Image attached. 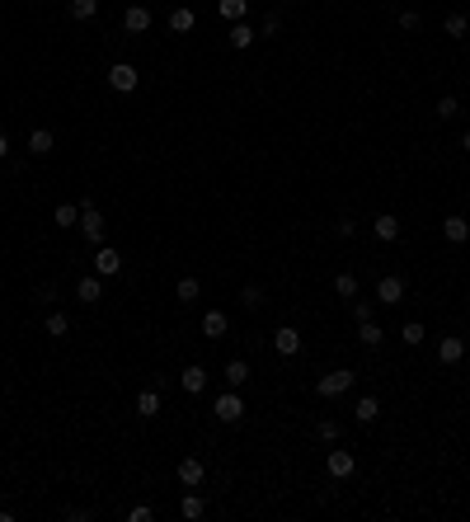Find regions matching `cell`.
<instances>
[{"instance_id":"obj_1","label":"cell","mask_w":470,"mask_h":522,"mask_svg":"<svg viewBox=\"0 0 470 522\" xmlns=\"http://www.w3.org/2000/svg\"><path fill=\"white\" fill-rule=\"evenodd\" d=\"M358 377L348 372V367H334V372H325L320 381H315V395H325V400H334V395H343L348 386H353Z\"/></svg>"},{"instance_id":"obj_2","label":"cell","mask_w":470,"mask_h":522,"mask_svg":"<svg viewBox=\"0 0 470 522\" xmlns=\"http://www.w3.org/2000/svg\"><path fill=\"white\" fill-rule=\"evenodd\" d=\"M212 414L221 419V423H240V419H245V400H240V391H226V395H216V405H212Z\"/></svg>"},{"instance_id":"obj_3","label":"cell","mask_w":470,"mask_h":522,"mask_svg":"<svg viewBox=\"0 0 470 522\" xmlns=\"http://www.w3.org/2000/svg\"><path fill=\"white\" fill-rule=\"evenodd\" d=\"M136 66H132V61H113V66H108V85H113V90H118V94H132V90H136Z\"/></svg>"},{"instance_id":"obj_4","label":"cell","mask_w":470,"mask_h":522,"mask_svg":"<svg viewBox=\"0 0 470 522\" xmlns=\"http://www.w3.org/2000/svg\"><path fill=\"white\" fill-rule=\"evenodd\" d=\"M80 231H85V240H90V245H104V217H99V208H94V203H85V208H80Z\"/></svg>"},{"instance_id":"obj_5","label":"cell","mask_w":470,"mask_h":522,"mask_svg":"<svg viewBox=\"0 0 470 522\" xmlns=\"http://www.w3.org/2000/svg\"><path fill=\"white\" fill-rule=\"evenodd\" d=\"M94 273H99V278H118V273H123V254H118L113 245H99V254H94Z\"/></svg>"},{"instance_id":"obj_6","label":"cell","mask_w":470,"mask_h":522,"mask_svg":"<svg viewBox=\"0 0 470 522\" xmlns=\"http://www.w3.org/2000/svg\"><path fill=\"white\" fill-rule=\"evenodd\" d=\"M376 301H381V306H400V301H405V278L386 273V278L376 283Z\"/></svg>"},{"instance_id":"obj_7","label":"cell","mask_w":470,"mask_h":522,"mask_svg":"<svg viewBox=\"0 0 470 522\" xmlns=\"http://www.w3.org/2000/svg\"><path fill=\"white\" fill-rule=\"evenodd\" d=\"M203 480H207V466H203L198 456H183V461H179V485H183V490H198Z\"/></svg>"},{"instance_id":"obj_8","label":"cell","mask_w":470,"mask_h":522,"mask_svg":"<svg viewBox=\"0 0 470 522\" xmlns=\"http://www.w3.org/2000/svg\"><path fill=\"white\" fill-rule=\"evenodd\" d=\"M179 386H183L188 395H203V391H207V367H203V363L183 367V372H179Z\"/></svg>"},{"instance_id":"obj_9","label":"cell","mask_w":470,"mask_h":522,"mask_svg":"<svg viewBox=\"0 0 470 522\" xmlns=\"http://www.w3.org/2000/svg\"><path fill=\"white\" fill-rule=\"evenodd\" d=\"M325 466H329V475H334V480H348V475L358 470V456H353V452H329V456H325Z\"/></svg>"},{"instance_id":"obj_10","label":"cell","mask_w":470,"mask_h":522,"mask_svg":"<svg viewBox=\"0 0 470 522\" xmlns=\"http://www.w3.org/2000/svg\"><path fill=\"white\" fill-rule=\"evenodd\" d=\"M76 297L85 301V306H94V301H104V283H99V273H85L76 283Z\"/></svg>"},{"instance_id":"obj_11","label":"cell","mask_w":470,"mask_h":522,"mask_svg":"<svg viewBox=\"0 0 470 522\" xmlns=\"http://www.w3.org/2000/svg\"><path fill=\"white\" fill-rule=\"evenodd\" d=\"M123 28H127V33H146V28H151V10H146V5H127V10H123Z\"/></svg>"},{"instance_id":"obj_12","label":"cell","mask_w":470,"mask_h":522,"mask_svg":"<svg viewBox=\"0 0 470 522\" xmlns=\"http://www.w3.org/2000/svg\"><path fill=\"white\" fill-rule=\"evenodd\" d=\"M273 348H278L283 358H292V353L301 348V334H296L292 325H278V330H273Z\"/></svg>"},{"instance_id":"obj_13","label":"cell","mask_w":470,"mask_h":522,"mask_svg":"<svg viewBox=\"0 0 470 522\" xmlns=\"http://www.w3.org/2000/svg\"><path fill=\"white\" fill-rule=\"evenodd\" d=\"M442 235L451 240V245H466V240H470V221L451 212V217H442Z\"/></svg>"},{"instance_id":"obj_14","label":"cell","mask_w":470,"mask_h":522,"mask_svg":"<svg viewBox=\"0 0 470 522\" xmlns=\"http://www.w3.org/2000/svg\"><path fill=\"white\" fill-rule=\"evenodd\" d=\"M52 146H57V137L48 128H33V132H28V156H52Z\"/></svg>"},{"instance_id":"obj_15","label":"cell","mask_w":470,"mask_h":522,"mask_svg":"<svg viewBox=\"0 0 470 522\" xmlns=\"http://www.w3.org/2000/svg\"><path fill=\"white\" fill-rule=\"evenodd\" d=\"M371 235H376V240H386V245H391L395 235H400V217H391V212H381V217H376V221H371Z\"/></svg>"},{"instance_id":"obj_16","label":"cell","mask_w":470,"mask_h":522,"mask_svg":"<svg viewBox=\"0 0 470 522\" xmlns=\"http://www.w3.org/2000/svg\"><path fill=\"white\" fill-rule=\"evenodd\" d=\"M461 358H466V339H442V343H438V363L456 367Z\"/></svg>"},{"instance_id":"obj_17","label":"cell","mask_w":470,"mask_h":522,"mask_svg":"<svg viewBox=\"0 0 470 522\" xmlns=\"http://www.w3.org/2000/svg\"><path fill=\"white\" fill-rule=\"evenodd\" d=\"M221 377H226V386H231V391H240V386L249 381V363H245V358H231V363H226V372H221Z\"/></svg>"},{"instance_id":"obj_18","label":"cell","mask_w":470,"mask_h":522,"mask_svg":"<svg viewBox=\"0 0 470 522\" xmlns=\"http://www.w3.org/2000/svg\"><path fill=\"white\" fill-rule=\"evenodd\" d=\"M353 419H358V423H376V419H381V400H376V395H362V400L353 405Z\"/></svg>"},{"instance_id":"obj_19","label":"cell","mask_w":470,"mask_h":522,"mask_svg":"<svg viewBox=\"0 0 470 522\" xmlns=\"http://www.w3.org/2000/svg\"><path fill=\"white\" fill-rule=\"evenodd\" d=\"M216 14L231 19V24H240V19L249 14V0H216Z\"/></svg>"},{"instance_id":"obj_20","label":"cell","mask_w":470,"mask_h":522,"mask_svg":"<svg viewBox=\"0 0 470 522\" xmlns=\"http://www.w3.org/2000/svg\"><path fill=\"white\" fill-rule=\"evenodd\" d=\"M254 38H259V33H254V28L245 24V19H240V24H231V48H235V52H245V48H254Z\"/></svg>"},{"instance_id":"obj_21","label":"cell","mask_w":470,"mask_h":522,"mask_svg":"<svg viewBox=\"0 0 470 522\" xmlns=\"http://www.w3.org/2000/svg\"><path fill=\"white\" fill-rule=\"evenodd\" d=\"M43 325H48V334H52V339H66V334H71V320H66L61 311H48V320H43Z\"/></svg>"},{"instance_id":"obj_22","label":"cell","mask_w":470,"mask_h":522,"mask_svg":"<svg viewBox=\"0 0 470 522\" xmlns=\"http://www.w3.org/2000/svg\"><path fill=\"white\" fill-rule=\"evenodd\" d=\"M203 334H207V339H221V334H226V315L207 311V315H203Z\"/></svg>"},{"instance_id":"obj_23","label":"cell","mask_w":470,"mask_h":522,"mask_svg":"<svg viewBox=\"0 0 470 522\" xmlns=\"http://www.w3.org/2000/svg\"><path fill=\"white\" fill-rule=\"evenodd\" d=\"M136 414H141V419H156L160 414V395L156 391H141V395H136Z\"/></svg>"},{"instance_id":"obj_24","label":"cell","mask_w":470,"mask_h":522,"mask_svg":"<svg viewBox=\"0 0 470 522\" xmlns=\"http://www.w3.org/2000/svg\"><path fill=\"white\" fill-rule=\"evenodd\" d=\"M358 339H362L367 348H376V343L386 339V334H381V325H376V320H362V325H358Z\"/></svg>"},{"instance_id":"obj_25","label":"cell","mask_w":470,"mask_h":522,"mask_svg":"<svg viewBox=\"0 0 470 522\" xmlns=\"http://www.w3.org/2000/svg\"><path fill=\"white\" fill-rule=\"evenodd\" d=\"M193 24H198L193 10H174V14H170V28H174V33H193Z\"/></svg>"},{"instance_id":"obj_26","label":"cell","mask_w":470,"mask_h":522,"mask_svg":"<svg viewBox=\"0 0 470 522\" xmlns=\"http://www.w3.org/2000/svg\"><path fill=\"white\" fill-rule=\"evenodd\" d=\"M447 38H466V33H470V19H466V14H447Z\"/></svg>"},{"instance_id":"obj_27","label":"cell","mask_w":470,"mask_h":522,"mask_svg":"<svg viewBox=\"0 0 470 522\" xmlns=\"http://www.w3.org/2000/svg\"><path fill=\"white\" fill-rule=\"evenodd\" d=\"M334 292H339L343 301H353V297H358V278H353V273H339V278H334Z\"/></svg>"},{"instance_id":"obj_28","label":"cell","mask_w":470,"mask_h":522,"mask_svg":"<svg viewBox=\"0 0 470 522\" xmlns=\"http://www.w3.org/2000/svg\"><path fill=\"white\" fill-rule=\"evenodd\" d=\"M456 113H461V99H456V94H442V99H438V118H442V123H451Z\"/></svg>"},{"instance_id":"obj_29","label":"cell","mask_w":470,"mask_h":522,"mask_svg":"<svg viewBox=\"0 0 470 522\" xmlns=\"http://www.w3.org/2000/svg\"><path fill=\"white\" fill-rule=\"evenodd\" d=\"M52 221H57V226H80V208H71V203H61V208L52 212Z\"/></svg>"},{"instance_id":"obj_30","label":"cell","mask_w":470,"mask_h":522,"mask_svg":"<svg viewBox=\"0 0 470 522\" xmlns=\"http://www.w3.org/2000/svg\"><path fill=\"white\" fill-rule=\"evenodd\" d=\"M198 292H203V283H198V278H179L174 297H179V301H198Z\"/></svg>"},{"instance_id":"obj_31","label":"cell","mask_w":470,"mask_h":522,"mask_svg":"<svg viewBox=\"0 0 470 522\" xmlns=\"http://www.w3.org/2000/svg\"><path fill=\"white\" fill-rule=\"evenodd\" d=\"M99 14V0H71V19H94Z\"/></svg>"},{"instance_id":"obj_32","label":"cell","mask_w":470,"mask_h":522,"mask_svg":"<svg viewBox=\"0 0 470 522\" xmlns=\"http://www.w3.org/2000/svg\"><path fill=\"white\" fill-rule=\"evenodd\" d=\"M179 513H183V518H203V513H207V503H203V499H198V494H183Z\"/></svg>"},{"instance_id":"obj_33","label":"cell","mask_w":470,"mask_h":522,"mask_svg":"<svg viewBox=\"0 0 470 522\" xmlns=\"http://www.w3.org/2000/svg\"><path fill=\"white\" fill-rule=\"evenodd\" d=\"M240 306H249V311H254V306H263V288H259V283L240 288Z\"/></svg>"},{"instance_id":"obj_34","label":"cell","mask_w":470,"mask_h":522,"mask_svg":"<svg viewBox=\"0 0 470 522\" xmlns=\"http://www.w3.org/2000/svg\"><path fill=\"white\" fill-rule=\"evenodd\" d=\"M400 339L409 343V348H418V343H423V325H418V320H409V325L400 330Z\"/></svg>"},{"instance_id":"obj_35","label":"cell","mask_w":470,"mask_h":522,"mask_svg":"<svg viewBox=\"0 0 470 522\" xmlns=\"http://www.w3.org/2000/svg\"><path fill=\"white\" fill-rule=\"evenodd\" d=\"M315 433H320V443H339V423H334V419H320Z\"/></svg>"},{"instance_id":"obj_36","label":"cell","mask_w":470,"mask_h":522,"mask_svg":"<svg viewBox=\"0 0 470 522\" xmlns=\"http://www.w3.org/2000/svg\"><path fill=\"white\" fill-rule=\"evenodd\" d=\"M400 28H405V33H418V28H423V19H418L414 10H405V14H400Z\"/></svg>"},{"instance_id":"obj_37","label":"cell","mask_w":470,"mask_h":522,"mask_svg":"<svg viewBox=\"0 0 470 522\" xmlns=\"http://www.w3.org/2000/svg\"><path fill=\"white\" fill-rule=\"evenodd\" d=\"M353 315H358V325H362V320H371V315H376V306H371V301H358V297H353Z\"/></svg>"},{"instance_id":"obj_38","label":"cell","mask_w":470,"mask_h":522,"mask_svg":"<svg viewBox=\"0 0 470 522\" xmlns=\"http://www.w3.org/2000/svg\"><path fill=\"white\" fill-rule=\"evenodd\" d=\"M334 231H339L343 240H353V235H358V221H353V217H343V221H339V226H334Z\"/></svg>"},{"instance_id":"obj_39","label":"cell","mask_w":470,"mask_h":522,"mask_svg":"<svg viewBox=\"0 0 470 522\" xmlns=\"http://www.w3.org/2000/svg\"><path fill=\"white\" fill-rule=\"evenodd\" d=\"M278 28H283V19H278V14H268V19H263V38H273Z\"/></svg>"},{"instance_id":"obj_40","label":"cell","mask_w":470,"mask_h":522,"mask_svg":"<svg viewBox=\"0 0 470 522\" xmlns=\"http://www.w3.org/2000/svg\"><path fill=\"white\" fill-rule=\"evenodd\" d=\"M151 518H156L151 508H132V513H127V522H151Z\"/></svg>"},{"instance_id":"obj_41","label":"cell","mask_w":470,"mask_h":522,"mask_svg":"<svg viewBox=\"0 0 470 522\" xmlns=\"http://www.w3.org/2000/svg\"><path fill=\"white\" fill-rule=\"evenodd\" d=\"M10 156V137H5V132H0V160Z\"/></svg>"},{"instance_id":"obj_42","label":"cell","mask_w":470,"mask_h":522,"mask_svg":"<svg viewBox=\"0 0 470 522\" xmlns=\"http://www.w3.org/2000/svg\"><path fill=\"white\" fill-rule=\"evenodd\" d=\"M461 151H466V156H470V132H466V137H461Z\"/></svg>"}]
</instances>
